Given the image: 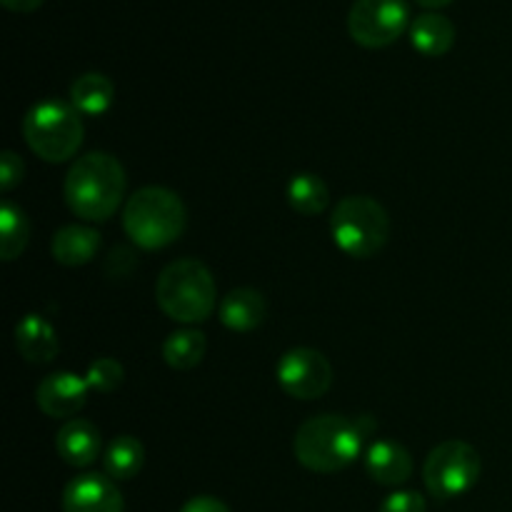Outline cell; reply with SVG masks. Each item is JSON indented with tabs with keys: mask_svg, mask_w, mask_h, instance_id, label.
Masks as SVG:
<instances>
[{
	"mask_svg": "<svg viewBox=\"0 0 512 512\" xmlns=\"http://www.w3.org/2000/svg\"><path fill=\"white\" fill-rule=\"evenodd\" d=\"M65 203L88 223H105L120 208L125 195V170L110 153H88L70 165L65 175Z\"/></svg>",
	"mask_w": 512,
	"mask_h": 512,
	"instance_id": "6da1fadb",
	"label": "cell"
},
{
	"mask_svg": "<svg viewBox=\"0 0 512 512\" xmlns=\"http://www.w3.org/2000/svg\"><path fill=\"white\" fill-rule=\"evenodd\" d=\"M188 210L178 193L160 185L135 190L123 208L125 235L143 250H160L183 235Z\"/></svg>",
	"mask_w": 512,
	"mask_h": 512,
	"instance_id": "7a4b0ae2",
	"label": "cell"
},
{
	"mask_svg": "<svg viewBox=\"0 0 512 512\" xmlns=\"http://www.w3.org/2000/svg\"><path fill=\"white\" fill-rule=\"evenodd\" d=\"M363 440L355 420L340 415H315L300 425L293 450L303 468L333 475L358 460Z\"/></svg>",
	"mask_w": 512,
	"mask_h": 512,
	"instance_id": "3957f363",
	"label": "cell"
},
{
	"mask_svg": "<svg viewBox=\"0 0 512 512\" xmlns=\"http://www.w3.org/2000/svg\"><path fill=\"white\" fill-rule=\"evenodd\" d=\"M155 298L160 310L175 323H203L213 315L218 303L213 273L195 258H180L165 265L155 283Z\"/></svg>",
	"mask_w": 512,
	"mask_h": 512,
	"instance_id": "277c9868",
	"label": "cell"
},
{
	"mask_svg": "<svg viewBox=\"0 0 512 512\" xmlns=\"http://www.w3.org/2000/svg\"><path fill=\"white\" fill-rule=\"evenodd\" d=\"M330 235L348 258L368 260L388 243L390 215L375 198L348 195L333 208Z\"/></svg>",
	"mask_w": 512,
	"mask_h": 512,
	"instance_id": "5b68a950",
	"label": "cell"
},
{
	"mask_svg": "<svg viewBox=\"0 0 512 512\" xmlns=\"http://www.w3.org/2000/svg\"><path fill=\"white\" fill-rule=\"evenodd\" d=\"M83 120L73 105L63 100L35 103L23 118V138L45 163H65L83 145Z\"/></svg>",
	"mask_w": 512,
	"mask_h": 512,
	"instance_id": "8992f818",
	"label": "cell"
},
{
	"mask_svg": "<svg viewBox=\"0 0 512 512\" xmlns=\"http://www.w3.org/2000/svg\"><path fill=\"white\" fill-rule=\"evenodd\" d=\"M483 473V460L473 445L463 440H445L430 450L425 460V488L438 500H453L475 488Z\"/></svg>",
	"mask_w": 512,
	"mask_h": 512,
	"instance_id": "52a82bcc",
	"label": "cell"
},
{
	"mask_svg": "<svg viewBox=\"0 0 512 512\" xmlns=\"http://www.w3.org/2000/svg\"><path fill=\"white\" fill-rule=\"evenodd\" d=\"M408 23V0H355L348 15L350 38L370 50L393 45Z\"/></svg>",
	"mask_w": 512,
	"mask_h": 512,
	"instance_id": "ba28073f",
	"label": "cell"
},
{
	"mask_svg": "<svg viewBox=\"0 0 512 512\" xmlns=\"http://www.w3.org/2000/svg\"><path fill=\"white\" fill-rule=\"evenodd\" d=\"M278 385L298 400H315L323 398L333 385V368L328 358L320 350L313 348H293L280 358L278 368Z\"/></svg>",
	"mask_w": 512,
	"mask_h": 512,
	"instance_id": "9c48e42d",
	"label": "cell"
},
{
	"mask_svg": "<svg viewBox=\"0 0 512 512\" xmlns=\"http://www.w3.org/2000/svg\"><path fill=\"white\" fill-rule=\"evenodd\" d=\"M63 512H123L125 500L113 478L85 473L70 480L63 490Z\"/></svg>",
	"mask_w": 512,
	"mask_h": 512,
	"instance_id": "30bf717a",
	"label": "cell"
},
{
	"mask_svg": "<svg viewBox=\"0 0 512 512\" xmlns=\"http://www.w3.org/2000/svg\"><path fill=\"white\" fill-rule=\"evenodd\" d=\"M88 388V380H83L80 375L53 373L40 380L35 400L48 418H73L75 413L85 408Z\"/></svg>",
	"mask_w": 512,
	"mask_h": 512,
	"instance_id": "8fae6325",
	"label": "cell"
},
{
	"mask_svg": "<svg viewBox=\"0 0 512 512\" xmlns=\"http://www.w3.org/2000/svg\"><path fill=\"white\" fill-rule=\"evenodd\" d=\"M55 450L70 468H88L103 453V435L90 420L73 418L55 435Z\"/></svg>",
	"mask_w": 512,
	"mask_h": 512,
	"instance_id": "7c38bea8",
	"label": "cell"
},
{
	"mask_svg": "<svg viewBox=\"0 0 512 512\" xmlns=\"http://www.w3.org/2000/svg\"><path fill=\"white\" fill-rule=\"evenodd\" d=\"M15 348L20 358L33 365L53 363L60 350V340L55 335V328L43 318V315H25L15 325Z\"/></svg>",
	"mask_w": 512,
	"mask_h": 512,
	"instance_id": "4fadbf2b",
	"label": "cell"
},
{
	"mask_svg": "<svg viewBox=\"0 0 512 512\" xmlns=\"http://www.w3.org/2000/svg\"><path fill=\"white\" fill-rule=\"evenodd\" d=\"M365 470H368V475L375 483L395 488V485H403L413 475V455L400 443L378 440V443H373L368 448Z\"/></svg>",
	"mask_w": 512,
	"mask_h": 512,
	"instance_id": "5bb4252c",
	"label": "cell"
},
{
	"mask_svg": "<svg viewBox=\"0 0 512 512\" xmlns=\"http://www.w3.org/2000/svg\"><path fill=\"white\" fill-rule=\"evenodd\" d=\"M265 315H268L265 298L253 288H235L220 300V320L225 328L235 330V333H250V330L260 328Z\"/></svg>",
	"mask_w": 512,
	"mask_h": 512,
	"instance_id": "9a60e30c",
	"label": "cell"
},
{
	"mask_svg": "<svg viewBox=\"0 0 512 512\" xmlns=\"http://www.w3.org/2000/svg\"><path fill=\"white\" fill-rule=\"evenodd\" d=\"M53 258L60 265L78 268V265L90 263L100 250V233L90 225H65L53 235Z\"/></svg>",
	"mask_w": 512,
	"mask_h": 512,
	"instance_id": "2e32d148",
	"label": "cell"
},
{
	"mask_svg": "<svg viewBox=\"0 0 512 512\" xmlns=\"http://www.w3.org/2000/svg\"><path fill=\"white\" fill-rule=\"evenodd\" d=\"M410 40L418 53L428 55V58H440L453 48L455 25L453 20L440 13H423L410 25Z\"/></svg>",
	"mask_w": 512,
	"mask_h": 512,
	"instance_id": "e0dca14e",
	"label": "cell"
},
{
	"mask_svg": "<svg viewBox=\"0 0 512 512\" xmlns=\"http://www.w3.org/2000/svg\"><path fill=\"white\" fill-rule=\"evenodd\" d=\"M113 98L115 85L103 73H85L80 78H75V83L70 85V105L78 113L90 115V118L103 115L113 105Z\"/></svg>",
	"mask_w": 512,
	"mask_h": 512,
	"instance_id": "ac0fdd59",
	"label": "cell"
},
{
	"mask_svg": "<svg viewBox=\"0 0 512 512\" xmlns=\"http://www.w3.org/2000/svg\"><path fill=\"white\" fill-rule=\"evenodd\" d=\"M145 448L133 435H118L103 453L105 475L113 480H130L143 470Z\"/></svg>",
	"mask_w": 512,
	"mask_h": 512,
	"instance_id": "d6986e66",
	"label": "cell"
},
{
	"mask_svg": "<svg viewBox=\"0 0 512 512\" xmlns=\"http://www.w3.org/2000/svg\"><path fill=\"white\" fill-rule=\"evenodd\" d=\"M205 335L200 330H175L163 343V360L173 370H193L205 358Z\"/></svg>",
	"mask_w": 512,
	"mask_h": 512,
	"instance_id": "ffe728a7",
	"label": "cell"
},
{
	"mask_svg": "<svg viewBox=\"0 0 512 512\" xmlns=\"http://www.w3.org/2000/svg\"><path fill=\"white\" fill-rule=\"evenodd\" d=\"M30 240V220L20 205L5 200L0 208V258L5 263L18 258Z\"/></svg>",
	"mask_w": 512,
	"mask_h": 512,
	"instance_id": "44dd1931",
	"label": "cell"
},
{
	"mask_svg": "<svg viewBox=\"0 0 512 512\" xmlns=\"http://www.w3.org/2000/svg\"><path fill=\"white\" fill-rule=\"evenodd\" d=\"M288 203L300 215H318L328 208L330 190L323 178L313 173H298L288 185Z\"/></svg>",
	"mask_w": 512,
	"mask_h": 512,
	"instance_id": "7402d4cb",
	"label": "cell"
},
{
	"mask_svg": "<svg viewBox=\"0 0 512 512\" xmlns=\"http://www.w3.org/2000/svg\"><path fill=\"white\" fill-rule=\"evenodd\" d=\"M123 375L125 370L118 360L98 358L95 363H90L85 380H88L90 388L98 390V393H113V390L123 383Z\"/></svg>",
	"mask_w": 512,
	"mask_h": 512,
	"instance_id": "603a6c76",
	"label": "cell"
},
{
	"mask_svg": "<svg viewBox=\"0 0 512 512\" xmlns=\"http://www.w3.org/2000/svg\"><path fill=\"white\" fill-rule=\"evenodd\" d=\"M380 512H425V498L415 490H398L383 500Z\"/></svg>",
	"mask_w": 512,
	"mask_h": 512,
	"instance_id": "cb8c5ba5",
	"label": "cell"
},
{
	"mask_svg": "<svg viewBox=\"0 0 512 512\" xmlns=\"http://www.w3.org/2000/svg\"><path fill=\"white\" fill-rule=\"evenodd\" d=\"M23 173V160H20L13 150H5L3 160H0V188H3V193H10L15 185H20Z\"/></svg>",
	"mask_w": 512,
	"mask_h": 512,
	"instance_id": "d4e9b609",
	"label": "cell"
},
{
	"mask_svg": "<svg viewBox=\"0 0 512 512\" xmlns=\"http://www.w3.org/2000/svg\"><path fill=\"white\" fill-rule=\"evenodd\" d=\"M128 268H135V253L133 250L123 248V245H118V248H113V253L108 255L105 270H108L110 278H128L130 275Z\"/></svg>",
	"mask_w": 512,
	"mask_h": 512,
	"instance_id": "484cf974",
	"label": "cell"
},
{
	"mask_svg": "<svg viewBox=\"0 0 512 512\" xmlns=\"http://www.w3.org/2000/svg\"><path fill=\"white\" fill-rule=\"evenodd\" d=\"M180 512H230L228 505L220 503L218 498H210V495H198V498L188 500Z\"/></svg>",
	"mask_w": 512,
	"mask_h": 512,
	"instance_id": "4316f807",
	"label": "cell"
},
{
	"mask_svg": "<svg viewBox=\"0 0 512 512\" xmlns=\"http://www.w3.org/2000/svg\"><path fill=\"white\" fill-rule=\"evenodd\" d=\"M3 5L13 13H33L43 5V0H3Z\"/></svg>",
	"mask_w": 512,
	"mask_h": 512,
	"instance_id": "83f0119b",
	"label": "cell"
},
{
	"mask_svg": "<svg viewBox=\"0 0 512 512\" xmlns=\"http://www.w3.org/2000/svg\"><path fill=\"white\" fill-rule=\"evenodd\" d=\"M415 3H420V5H423V8L435 10V8H445V5H450V3H453V0H415Z\"/></svg>",
	"mask_w": 512,
	"mask_h": 512,
	"instance_id": "f1b7e54d",
	"label": "cell"
}]
</instances>
